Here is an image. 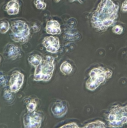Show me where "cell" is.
Here are the masks:
<instances>
[{
  "mask_svg": "<svg viewBox=\"0 0 127 128\" xmlns=\"http://www.w3.org/2000/svg\"><path fill=\"white\" fill-rule=\"evenodd\" d=\"M118 6L112 0H102L92 14V27L98 31L106 30L118 17Z\"/></svg>",
  "mask_w": 127,
  "mask_h": 128,
  "instance_id": "6da1fadb",
  "label": "cell"
},
{
  "mask_svg": "<svg viewBox=\"0 0 127 128\" xmlns=\"http://www.w3.org/2000/svg\"><path fill=\"white\" fill-rule=\"evenodd\" d=\"M89 76L90 79L86 82V88L88 90L94 91L106 79L112 77V71L110 70H105L102 67L95 68L90 71Z\"/></svg>",
  "mask_w": 127,
  "mask_h": 128,
  "instance_id": "7a4b0ae2",
  "label": "cell"
},
{
  "mask_svg": "<svg viewBox=\"0 0 127 128\" xmlns=\"http://www.w3.org/2000/svg\"><path fill=\"white\" fill-rule=\"evenodd\" d=\"M54 58L47 56L39 66L36 67L34 80L36 81H48L52 78L54 71Z\"/></svg>",
  "mask_w": 127,
  "mask_h": 128,
  "instance_id": "3957f363",
  "label": "cell"
},
{
  "mask_svg": "<svg viewBox=\"0 0 127 128\" xmlns=\"http://www.w3.org/2000/svg\"><path fill=\"white\" fill-rule=\"evenodd\" d=\"M11 37L17 42H26L30 34V28L26 22L21 20L12 21L11 26Z\"/></svg>",
  "mask_w": 127,
  "mask_h": 128,
  "instance_id": "277c9868",
  "label": "cell"
},
{
  "mask_svg": "<svg viewBox=\"0 0 127 128\" xmlns=\"http://www.w3.org/2000/svg\"><path fill=\"white\" fill-rule=\"evenodd\" d=\"M107 121L110 127L113 128L122 127L124 124L127 123V121L124 107L120 105L113 106L107 115Z\"/></svg>",
  "mask_w": 127,
  "mask_h": 128,
  "instance_id": "5b68a950",
  "label": "cell"
},
{
  "mask_svg": "<svg viewBox=\"0 0 127 128\" xmlns=\"http://www.w3.org/2000/svg\"><path fill=\"white\" fill-rule=\"evenodd\" d=\"M42 117L37 112H27L23 118L25 128H40L42 124Z\"/></svg>",
  "mask_w": 127,
  "mask_h": 128,
  "instance_id": "8992f818",
  "label": "cell"
},
{
  "mask_svg": "<svg viewBox=\"0 0 127 128\" xmlns=\"http://www.w3.org/2000/svg\"><path fill=\"white\" fill-rule=\"evenodd\" d=\"M24 76L23 74L18 71H15L12 72L10 78L9 90L12 92H16L21 89L24 82Z\"/></svg>",
  "mask_w": 127,
  "mask_h": 128,
  "instance_id": "52a82bcc",
  "label": "cell"
},
{
  "mask_svg": "<svg viewBox=\"0 0 127 128\" xmlns=\"http://www.w3.org/2000/svg\"><path fill=\"white\" fill-rule=\"evenodd\" d=\"M42 44L48 52L56 53L60 48L59 40L54 36H47L42 41Z\"/></svg>",
  "mask_w": 127,
  "mask_h": 128,
  "instance_id": "ba28073f",
  "label": "cell"
},
{
  "mask_svg": "<svg viewBox=\"0 0 127 128\" xmlns=\"http://www.w3.org/2000/svg\"><path fill=\"white\" fill-rule=\"evenodd\" d=\"M67 106L63 101H59L55 102L52 106L51 111L54 116L61 118L64 116L67 112Z\"/></svg>",
  "mask_w": 127,
  "mask_h": 128,
  "instance_id": "9c48e42d",
  "label": "cell"
},
{
  "mask_svg": "<svg viewBox=\"0 0 127 128\" xmlns=\"http://www.w3.org/2000/svg\"><path fill=\"white\" fill-rule=\"evenodd\" d=\"M47 33L50 34H59L61 32V26L58 21L56 20H50L47 22L46 27Z\"/></svg>",
  "mask_w": 127,
  "mask_h": 128,
  "instance_id": "30bf717a",
  "label": "cell"
},
{
  "mask_svg": "<svg viewBox=\"0 0 127 128\" xmlns=\"http://www.w3.org/2000/svg\"><path fill=\"white\" fill-rule=\"evenodd\" d=\"M6 11L9 15L17 14L19 11V4L17 0H11L7 2Z\"/></svg>",
  "mask_w": 127,
  "mask_h": 128,
  "instance_id": "8fae6325",
  "label": "cell"
},
{
  "mask_svg": "<svg viewBox=\"0 0 127 128\" xmlns=\"http://www.w3.org/2000/svg\"><path fill=\"white\" fill-rule=\"evenodd\" d=\"M7 57L12 60H16L19 56L21 54L20 49L14 44H10L6 51Z\"/></svg>",
  "mask_w": 127,
  "mask_h": 128,
  "instance_id": "7c38bea8",
  "label": "cell"
},
{
  "mask_svg": "<svg viewBox=\"0 0 127 128\" xmlns=\"http://www.w3.org/2000/svg\"><path fill=\"white\" fill-rule=\"evenodd\" d=\"M42 61V58L38 54L31 55V56H29L28 58L29 62L31 65L34 66L35 68L37 67V66H39V65L41 63Z\"/></svg>",
  "mask_w": 127,
  "mask_h": 128,
  "instance_id": "4fadbf2b",
  "label": "cell"
},
{
  "mask_svg": "<svg viewBox=\"0 0 127 128\" xmlns=\"http://www.w3.org/2000/svg\"><path fill=\"white\" fill-rule=\"evenodd\" d=\"M60 70L64 74H69L72 71V67L70 64L67 61H65L61 65Z\"/></svg>",
  "mask_w": 127,
  "mask_h": 128,
  "instance_id": "5bb4252c",
  "label": "cell"
},
{
  "mask_svg": "<svg viewBox=\"0 0 127 128\" xmlns=\"http://www.w3.org/2000/svg\"><path fill=\"white\" fill-rule=\"evenodd\" d=\"M82 128H107L105 124L101 121H95L90 122Z\"/></svg>",
  "mask_w": 127,
  "mask_h": 128,
  "instance_id": "9a60e30c",
  "label": "cell"
},
{
  "mask_svg": "<svg viewBox=\"0 0 127 128\" xmlns=\"http://www.w3.org/2000/svg\"><path fill=\"white\" fill-rule=\"evenodd\" d=\"M10 28V24L8 21H2L0 22V32L1 34H5L8 31Z\"/></svg>",
  "mask_w": 127,
  "mask_h": 128,
  "instance_id": "2e32d148",
  "label": "cell"
},
{
  "mask_svg": "<svg viewBox=\"0 0 127 128\" xmlns=\"http://www.w3.org/2000/svg\"><path fill=\"white\" fill-rule=\"evenodd\" d=\"M26 107H27V112H33L35 111L36 107H37V103L35 101L32 100L27 104Z\"/></svg>",
  "mask_w": 127,
  "mask_h": 128,
  "instance_id": "e0dca14e",
  "label": "cell"
},
{
  "mask_svg": "<svg viewBox=\"0 0 127 128\" xmlns=\"http://www.w3.org/2000/svg\"><path fill=\"white\" fill-rule=\"evenodd\" d=\"M34 4L39 10H44L46 7V4L42 0H35Z\"/></svg>",
  "mask_w": 127,
  "mask_h": 128,
  "instance_id": "ac0fdd59",
  "label": "cell"
},
{
  "mask_svg": "<svg viewBox=\"0 0 127 128\" xmlns=\"http://www.w3.org/2000/svg\"><path fill=\"white\" fill-rule=\"evenodd\" d=\"M123 28L120 25H116L112 28V31L117 34H121L123 32Z\"/></svg>",
  "mask_w": 127,
  "mask_h": 128,
  "instance_id": "d6986e66",
  "label": "cell"
},
{
  "mask_svg": "<svg viewBox=\"0 0 127 128\" xmlns=\"http://www.w3.org/2000/svg\"><path fill=\"white\" fill-rule=\"evenodd\" d=\"M59 128H80L79 126L75 123V122H70V123L66 124L63 125Z\"/></svg>",
  "mask_w": 127,
  "mask_h": 128,
  "instance_id": "ffe728a7",
  "label": "cell"
},
{
  "mask_svg": "<svg viewBox=\"0 0 127 128\" xmlns=\"http://www.w3.org/2000/svg\"><path fill=\"white\" fill-rule=\"evenodd\" d=\"M7 80L5 78L2 72H0V86H4L6 85Z\"/></svg>",
  "mask_w": 127,
  "mask_h": 128,
  "instance_id": "44dd1931",
  "label": "cell"
},
{
  "mask_svg": "<svg viewBox=\"0 0 127 128\" xmlns=\"http://www.w3.org/2000/svg\"><path fill=\"white\" fill-rule=\"evenodd\" d=\"M11 91L10 90H6L4 91V97L5 100H7V101H9L12 99V95L11 94Z\"/></svg>",
  "mask_w": 127,
  "mask_h": 128,
  "instance_id": "7402d4cb",
  "label": "cell"
},
{
  "mask_svg": "<svg viewBox=\"0 0 127 128\" xmlns=\"http://www.w3.org/2000/svg\"><path fill=\"white\" fill-rule=\"evenodd\" d=\"M122 11L123 12H127V0H125L122 4Z\"/></svg>",
  "mask_w": 127,
  "mask_h": 128,
  "instance_id": "603a6c76",
  "label": "cell"
},
{
  "mask_svg": "<svg viewBox=\"0 0 127 128\" xmlns=\"http://www.w3.org/2000/svg\"><path fill=\"white\" fill-rule=\"evenodd\" d=\"M125 110V114H126V116H127V105L126 106L124 107Z\"/></svg>",
  "mask_w": 127,
  "mask_h": 128,
  "instance_id": "cb8c5ba5",
  "label": "cell"
},
{
  "mask_svg": "<svg viewBox=\"0 0 127 128\" xmlns=\"http://www.w3.org/2000/svg\"><path fill=\"white\" fill-rule=\"evenodd\" d=\"M60 1V0H56V1H57H57ZM72 1H75V0H72Z\"/></svg>",
  "mask_w": 127,
  "mask_h": 128,
  "instance_id": "d4e9b609",
  "label": "cell"
},
{
  "mask_svg": "<svg viewBox=\"0 0 127 128\" xmlns=\"http://www.w3.org/2000/svg\"><path fill=\"white\" fill-rule=\"evenodd\" d=\"M1 57H0V62H1Z\"/></svg>",
  "mask_w": 127,
  "mask_h": 128,
  "instance_id": "484cf974",
  "label": "cell"
}]
</instances>
